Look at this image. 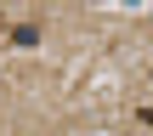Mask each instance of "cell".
<instances>
[{"label": "cell", "instance_id": "obj_1", "mask_svg": "<svg viewBox=\"0 0 153 136\" xmlns=\"http://www.w3.org/2000/svg\"><path fill=\"white\" fill-rule=\"evenodd\" d=\"M6 40H11V45H40V28H34V23H23V28H11Z\"/></svg>", "mask_w": 153, "mask_h": 136}, {"label": "cell", "instance_id": "obj_2", "mask_svg": "<svg viewBox=\"0 0 153 136\" xmlns=\"http://www.w3.org/2000/svg\"><path fill=\"white\" fill-rule=\"evenodd\" d=\"M136 125H148V131H153V108H136Z\"/></svg>", "mask_w": 153, "mask_h": 136}]
</instances>
